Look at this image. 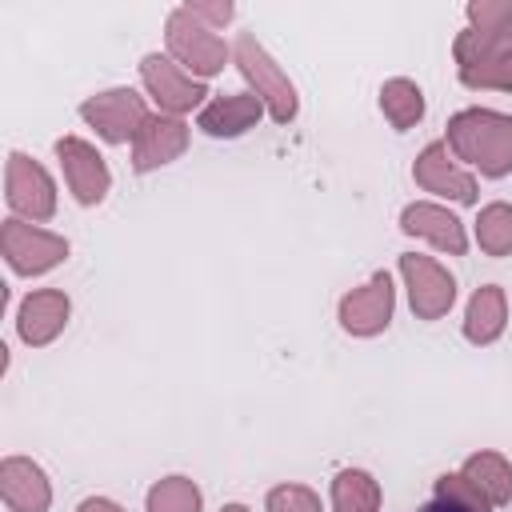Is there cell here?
I'll use <instances>...</instances> for the list:
<instances>
[{
  "instance_id": "obj_1",
  "label": "cell",
  "mask_w": 512,
  "mask_h": 512,
  "mask_svg": "<svg viewBox=\"0 0 512 512\" xmlns=\"http://www.w3.org/2000/svg\"><path fill=\"white\" fill-rule=\"evenodd\" d=\"M448 148L484 176L512 172V116L468 108L448 120Z\"/></svg>"
},
{
  "instance_id": "obj_2",
  "label": "cell",
  "mask_w": 512,
  "mask_h": 512,
  "mask_svg": "<svg viewBox=\"0 0 512 512\" xmlns=\"http://www.w3.org/2000/svg\"><path fill=\"white\" fill-rule=\"evenodd\" d=\"M232 60H236V68L244 72V80L256 88V96L268 104L272 120H276V124H288V120L296 116V88H292V80L280 72V64L264 52V44H260L252 32H240L236 44H232Z\"/></svg>"
},
{
  "instance_id": "obj_3",
  "label": "cell",
  "mask_w": 512,
  "mask_h": 512,
  "mask_svg": "<svg viewBox=\"0 0 512 512\" xmlns=\"http://www.w3.org/2000/svg\"><path fill=\"white\" fill-rule=\"evenodd\" d=\"M164 36H168V52L176 56V64L188 68L196 80L216 76V72L224 68V60H228V44H224L212 28H204L200 20H192L184 8H176V12L168 16Z\"/></svg>"
},
{
  "instance_id": "obj_4",
  "label": "cell",
  "mask_w": 512,
  "mask_h": 512,
  "mask_svg": "<svg viewBox=\"0 0 512 512\" xmlns=\"http://www.w3.org/2000/svg\"><path fill=\"white\" fill-rule=\"evenodd\" d=\"M0 248H4L8 268L20 272V276H40V272L56 268L68 256L64 236H56L48 228H36V224H24V220H4Z\"/></svg>"
},
{
  "instance_id": "obj_5",
  "label": "cell",
  "mask_w": 512,
  "mask_h": 512,
  "mask_svg": "<svg viewBox=\"0 0 512 512\" xmlns=\"http://www.w3.org/2000/svg\"><path fill=\"white\" fill-rule=\"evenodd\" d=\"M80 116L108 140V144H128L136 140V132L144 128L148 120V108H144V96H136L132 88H108V92H96L80 104Z\"/></svg>"
},
{
  "instance_id": "obj_6",
  "label": "cell",
  "mask_w": 512,
  "mask_h": 512,
  "mask_svg": "<svg viewBox=\"0 0 512 512\" xmlns=\"http://www.w3.org/2000/svg\"><path fill=\"white\" fill-rule=\"evenodd\" d=\"M400 276L408 284V304L420 320H440L452 300H456V280L448 276V268H440L432 256L420 252H404L400 256Z\"/></svg>"
},
{
  "instance_id": "obj_7",
  "label": "cell",
  "mask_w": 512,
  "mask_h": 512,
  "mask_svg": "<svg viewBox=\"0 0 512 512\" xmlns=\"http://www.w3.org/2000/svg\"><path fill=\"white\" fill-rule=\"evenodd\" d=\"M4 196H8V208L20 212L32 224L36 220H52V212H56V184H52V176L36 160H28L24 152L8 156Z\"/></svg>"
},
{
  "instance_id": "obj_8",
  "label": "cell",
  "mask_w": 512,
  "mask_h": 512,
  "mask_svg": "<svg viewBox=\"0 0 512 512\" xmlns=\"http://www.w3.org/2000/svg\"><path fill=\"white\" fill-rule=\"evenodd\" d=\"M456 68L468 88H512V48L484 40L476 28L456 36Z\"/></svg>"
},
{
  "instance_id": "obj_9",
  "label": "cell",
  "mask_w": 512,
  "mask_h": 512,
  "mask_svg": "<svg viewBox=\"0 0 512 512\" xmlns=\"http://www.w3.org/2000/svg\"><path fill=\"white\" fill-rule=\"evenodd\" d=\"M140 80H144V88L152 92V100L160 104V112H168V116H180V112L196 108V104L208 96V88H204L196 76H188L180 64H172V60L160 56V52H148V56L140 60Z\"/></svg>"
},
{
  "instance_id": "obj_10",
  "label": "cell",
  "mask_w": 512,
  "mask_h": 512,
  "mask_svg": "<svg viewBox=\"0 0 512 512\" xmlns=\"http://www.w3.org/2000/svg\"><path fill=\"white\" fill-rule=\"evenodd\" d=\"M56 156H60V168H64V180L72 188V196L80 204H100L112 188V172L104 164V156L80 140V136H60L56 140Z\"/></svg>"
},
{
  "instance_id": "obj_11",
  "label": "cell",
  "mask_w": 512,
  "mask_h": 512,
  "mask_svg": "<svg viewBox=\"0 0 512 512\" xmlns=\"http://www.w3.org/2000/svg\"><path fill=\"white\" fill-rule=\"evenodd\" d=\"M388 320H392V276L388 272H376L364 288L340 300V324L352 336H376L388 328Z\"/></svg>"
},
{
  "instance_id": "obj_12",
  "label": "cell",
  "mask_w": 512,
  "mask_h": 512,
  "mask_svg": "<svg viewBox=\"0 0 512 512\" xmlns=\"http://www.w3.org/2000/svg\"><path fill=\"white\" fill-rule=\"evenodd\" d=\"M68 312H72V304H68V296H64L60 288L28 292V296L20 300V312H16V332H20L24 344L44 348V344H52V340L64 332Z\"/></svg>"
},
{
  "instance_id": "obj_13",
  "label": "cell",
  "mask_w": 512,
  "mask_h": 512,
  "mask_svg": "<svg viewBox=\"0 0 512 512\" xmlns=\"http://www.w3.org/2000/svg\"><path fill=\"white\" fill-rule=\"evenodd\" d=\"M0 496L8 512H48L52 484L44 468L28 456H4L0 460Z\"/></svg>"
},
{
  "instance_id": "obj_14",
  "label": "cell",
  "mask_w": 512,
  "mask_h": 512,
  "mask_svg": "<svg viewBox=\"0 0 512 512\" xmlns=\"http://www.w3.org/2000/svg\"><path fill=\"white\" fill-rule=\"evenodd\" d=\"M184 148H188V124L180 116H168V112L148 116L144 128L132 140V168L136 172H152V168L176 160Z\"/></svg>"
},
{
  "instance_id": "obj_15",
  "label": "cell",
  "mask_w": 512,
  "mask_h": 512,
  "mask_svg": "<svg viewBox=\"0 0 512 512\" xmlns=\"http://www.w3.org/2000/svg\"><path fill=\"white\" fill-rule=\"evenodd\" d=\"M412 176H416V184H420L424 192L448 196V200H456V204H472V200H476V180L452 164L448 144H428V148L416 156Z\"/></svg>"
},
{
  "instance_id": "obj_16",
  "label": "cell",
  "mask_w": 512,
  "mask_h": 512,
  "mask_svg": "<svg viewBox=\"0 0 512 512\" xmlns=\"http://www.w3.org/2000/svg\"><path fill=\"white\" fill-rule=\"evenodd\" d=\"M400 228H404L408 236L432 240L436 248H444V252H452V256H464V252H468L464 224H460L448 208H440V204H408V208L400 212Z\"/></svg>"
},
{
  "instance_id": "obj_17",
  "label": "cell",
  "mask_w": 512,
  "mask_h": 512,
  "mask_svg": "<svg viewBox=\"0 0 512 512\" xmlns=\"http://www.w3.org/2000/svg\"><path fill=\"white\" fill-rule=\"evenodd\" d=\"M264 112V100L256 92H232V96H216L212 104L200 108V128L208 136H240L248 132Z\"/></svg>"
},
{
  "instance_id": "obj_18",
  "label": "cell",
  "mask_w": 512,
  "mask_h": 512,
  "mask_svg": "<svg viewBox=\"0 0 512 512\" xmlns=\"http://www.w3.org/2000/svg\"><path fill=\"white\" fill-rule=\"evenodd\" d=\"M508 324V300L500 284H484L472 292L468 312H464V336L472 344H492Z\"/></svg>"
},
{
  "instance_id": "obj_19",
  "label": "cell",
  "mask_w": 512,
  "mask_h": 512,
  "mask_svg": "<svg viewBox=\"0 0 512 512\" xmlns=\"http://www.w3.org/2000/svg\"><path fill=\"white\" fill-rule=\"evenodd\" d=\"M460 472L476 484V492H480L492 508L512 504V464H508L500 452H476V456L464 460Z\"/></svg>"
},
{
  "instance_id": "obj_20",
  "label": "cell",
  "mask_w": 512,
  "mask_h": 512,
  "mask_svg": "<svg viewBox=\"0 0 512 512\" xmlns=\"http://www.w3.org/2000/svg\"><path fill=\"white\" fill-rule=\"evenodd\" d=\"M332 508L336 512H376L380 508V484L364 468H344L332 480Z\"/></svg>"
},
{
  "instance_id": "obj_21",
  "label": "cell",
  "mask_w": 512,
  "mask_h": 512,
  "mask_svg": "<svg viewBox=\"0 0 512 512\" xmlns=\"http://www.w3.org/2000/svg\"><path fill=\"white\" fill-rule=\"evenodd\" d=\"M380 108H384V116L392 120V128H412L420 116H424V92L412 84V80H388L384 88H380Z\"/></svg>"
},
{
  "instance_id": "obj_22",
  "label": "cell",
  "mask_w": 512,
  "mask_h": 512,
  "mask_svg": "<svg viewBox=\"0 0 512 512\" xmlns=\"http://www.w3.org/2000/svg\"><path fill=\"white\" fill-rule=\"evenodd\" d=\"M476 244L488 256H508L512 252V208L508 204H488L476 216Z\"/></svg>"
},
{
  "instance_id": "obj_23",
  "label": "cell",
  "mask_w": 512,
  "mask_h": 512,
  "mask_svg": "<svg viewBox=\"0 0 512 512\" xmlns=\"http://www.w3.org/2000/svg\"><path fill=\"white\" fill-rule=\"evenodd\" d=\"M200 488L188 476H164L148 488V512H200Z\"/></svg>"
},
{
  "instance_id": "obj_24",
  "label": "cell",
  "mask_w": 512,
  "mask_h": 512,
  "mask_svg": "<svg viewBox=\"0 0 512 512\" xmlns=\"http://www.w3.org/2000/svg\"><path fill=\"white\" fill-rule=\"evenodd\" d=\"M468 20L476 24V32L500 48H512V0H480L468 4Z\"/></svg>"
},
{
  "instance_id": "obj_25",
  "label": "cell",
  "mask_w": 512,
  "mask_h": 512,
  "mask_svg": "<svg viewBox=\"0 0 512 512\" xmlns=\"http://www.w3.org/2000/svg\"><path fill=\"white\" fill-rule=\"evenodd\" d=\"M436 500H448V504H460L468 512H492V504L476 492V484L464 476V472H444L436 480Z\"/></svg>"
},
{
  "instance_id": "obj_26",
  "label": "cell",
  "mask_w": 512,
  "mask_h": 512,
  "mask_svg": "<svg viewBox=\"0 0 512 512\" xmlns=\"http://www.w3.org/2000/svg\"><path fill=\"white\" fill-rule=\"evenodd\" d=\"M268 512H320V496L304 484H276L268 492Z\"/></svg>"
},
{
  "instance_id": "obj_27",
  "label": "cell",
  "mask_w": 512,
  "mask_h": 512,
  "mask_svg": "<svg viewBox=\"0 0 512 512\" xmlns=\"http://www.w3.org/2000/svg\"><path fill=\"white\" fill-rule=\"evenodd\" d=\"M184 12H188L192 20H208L212 28L232 20V4H184Z\"/></svg>"
},
{
  "instance_id": "obj_28",
  "label": "cell",
  "mask_w": 512,
  "mask_h": 512,
  "mask_svg": "<svg viewBox=\"0 0 512 512\" xmlns=\"http://www.w3.org/2000/svg\"><path fill=\"white\" fill-rule=\"evenodd\" d=\"M76 512H124V508L116 500H108V496H88V500H80Z\"/></svg>"
},
{
  "instance_id": "obj_29",
  "label": "cell",
  "mask_w": 512,
  "mask_h": 512,
  "mask_svg": "<svg viewBox=\"0 0 512 512\" xmlns=\"http://www.w3.org/2000/svg\"><path fill=\"white\" fill-rule=\"evenodd\" d=\"M416 512H468V508H460V504H448V500H428V504H420Z\"/></svg>"
},
{
  "instance_id": "obj_30",
  "label": "cell",
  "mask_w": 512,
  "mask_h": 512,
  "mask_svg": "<svg viewBox=\"0 0 512 512\" xmlns=\"http://www.w3.org/2000/svg\"><path fill=\"white\" fill-rule=\"evenodd\" d=\"M220 512H248V508H244V504H224Z\"/></svg>"
}]
</instances>
